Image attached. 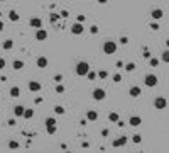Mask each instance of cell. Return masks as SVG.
<instances>
[{"instance_id": "5bb4252c", "label": "cell", "mask_w": 169, "mask_h": 153, "mask_svg": "<svg viewBox=\"0 0 169 153\" xmlns=\"http://www.w3.org/2000/svg\"><path fill=\"white\" fill-rule=\"evenodd\" d=\"M140 94H142L140 87H132V89L128 90V95H130V97H139Z\"/></svg>"}, {"instance_id": "6da1fadb", "label": "cell", "mask_w": 169, "mask_h": 153, "mask_svg": "<svg viewBox=\"0 0 169 153\" xmlns=\"http://www.w3.org/2000/svg\"><path fill=\"white\" fill-rule=\"evenodd\" d=\"M88 70H90V65H88V61H80L76 66H74L76 75H80V76H85V75L88 73Z\"/></svg>"}, {"instance_id": "7a4b0ae2", "label": "cell", "mask_w": 169, "mask_h": 153, "mask_svg": "<svg viewBox=\"0 0 169 153\" xmlns=\"http://www.w3.org/2000/svg\"><path fill=\"white\" fill-rule=\"evenodd\" d=\"M117 51V43L115 41H105L103 43V53L105 55H113Z\"/></svg>"}, {"instance_id": "7bdbcfd3", "label": "cell", "mask_w": 169, "mask_h": 153, "mask_svg": "<svg viewBox=\"0 0 169 153\" xmlns=\"http://www.w3.org/2000/svg\"><path fill=\"white\" fill-rule=\"evenodd\" d=\"M98 2H100V4H107L108 0H98Z\"/></svg>"}, {"instance_id": "30bf717a", "label": "cell", "mask_w": 169, "mask_h": 153, "mask_svg": "<svg viewBox=\"0 0 169 153\" xmlns=\"http://www.w3.org/2000/svg\"><path fill=\"white\" fill-rule=\"evenodd\" d=\"M150 15H152V19H154V21H159V19L164 17V12H162V9H154V10L150 12Z\"/></svg>"}, {"instance_id": "4316f807", "label": "cell", "mask_w": 169, "mask_h": 153, "mask_svg": "<svg viewBox=\"0 0 169 153\" xmlns=\"http://www.w3.org/2000/svg\"><path fill=\"white\" fill-rule=\"evenodd\" d=\"M56 92H58V94H63V92H64V85H61L59 82H58V85H56Z\"/></svg>"}, {"instance_id": "f35d334b", "label": "cell", "mask_w": 169, "mask_h": 153, "mask_svg": "<svg viewBox=\"0 0 169 153\" xmlns=\"http://www.w3.org/2000/svg\"><path fill=\"white\" fill-rule=\"evenodd\" d=\"M81 146H83V148H88V146H90V143H88V141H83V143H81Z\"/></svg>"}, {"instance_id": "e575fe53", "label": "cell", "mask_w": 169, "mask_h": 153, "mask_svg": "<svg viewBox=\"0 0 169 153\" xmlns=\"http://www.w3.org/2000/svg\"><path fill=\"white\" fill-rule=\"evenodd\" d=\"M54 82H63V75H59V73L54 75Z\"/></svg>"}, {"instance_id": "9c48e42d", "label": "cell", "mask_w": 169, "mask_h": 153, "mask_svg": "<svg viewBox=\"0 0 169 153\" xmlns=\"http://www.w3.org/2000/svg\"><path fill=\"white\" fill-rule=\"evenodd\" d=\"M36 39L37 41H44V39H47V31L46 29H37V32H36Z\"/></svg>"}, {"instance_id": "8992f818", "label": "cell", "mask_w": 169, "mask_h": 153, "mask_svg": "<svg viewBox=\"0 0 169 153\" xmlns=\"http://www.w3.org/2000/svg\"><path fill=\"white\" fill-rule=\"evenodd\" d=\"M83 31H85V27H83V24H81V22H76V24H73V26H71V32H73V34H76V36L83 34Z\"/></svg>"}, {"instance_id": "d590c367", "label": "cell", "mask_w": 169, "mask_h": 153, "mask_svg": "<svg viewBox=\"0 0 169 153\" xmlns=\"http://www.w3.org/2000/svg\"><path fill=\"white\" fill-rule=\"evenodd\" d=\"M90 32H91V34H96V32H98V27H96V26H91V27H90Z\"/></svg>"}, {"instance_id": "ba28073f", "label": "cell", "mask_w": 169, "mask_h": 153, "mask_svg": "<svg viewBox=\"0 0 169 153\" xmlns=\"http://www.w3.org/2000/svg\"><path fill=\"white\" fill-rule=\"evenodd\" d=\"M105 95H107V94H105L103 89H95V90H93V99H95V100H103Z\"/></svg>"}, {"instance_id": "2e32d148", "label": "cell", "mask_w": 169, "mask_h": 153, "mask_svg": "<svg viewBox=\"0 0 169 153\" xmlns=\"http://www.w3.org/2000/svg\"><path fill=\"white\" fill-rule=\"evenodd\" d=\"M37 66H39V68H46L47 66V58L46 56H39V58H37Z\"/></svg>"}, {"instance_id": "ac0fdd59", "label": "cell", "mask_w": 169, "mask_h": 153, "mask_svg": "<svg viewBox=\"0 0 169 153\" xmlns=\"http://www.w3.org/2000/svg\"><path fill=\"white\" fill-rule=\"evenodd\" d=\"M2 48L5 49V51L12 49L14 48V41H12V39H5V41H4V44H2Z\"/></svg>"}, {"instance_id": "603a6c76", "label": "cell", "mask_w": 169, "mask_h": 153, "mask_svg": "<svg viewBox=\"0 0 169 153\" xmlns=\"http://www.w3.org/2000/svg\"><path fill=\"white\" fill-rule=\"evenodd\" d=\"M22 116H24L26 119H31L34 116V111L32 109H24V114H22Z\"/></svg>"}, {"instance_id": "ffe728a7", "label": "cell", "mask_w": 169, "mask_h": 153, "mask_svg": "<svg viewBox=\"0 0 169 153\" xmlns=\"http://www.w3.org/2000/svg\"><path fill=\"white\" fill-rule=\"evenodd\" d=\"M12 66H14V70H22L24 68V61H22V60H15V61L12 63Z\"/></svg>"}, {"instance_id": "7402d4cb", "label": "cell", "mask_w": 169, "mask_h": 153, "mask_svg": "<svg viewBox=\"0 0 169 153\" xmlns=\"http://www.w3.org/2000/svg\"><path fill=\"white\" fill-rule=\"evenodd\" d=\"M10 95H12V97H19V95H20V89H19V87H12V89H10Z\"/></svg>"}, {"instance_id": "d6a6232c", "label": "cell", "mask_w": 169, "mask_h": 153, "mask_svg": "<svg viewBox=\"0 0 169 153\" xmlns=\"http://www.w3.org/2000/svg\"><path fill=\"white\" fill-rule=\"evenodd\" d=\"M86 75H88V78H90V80H93L95 76H96V73H95V71H91V70H88Z\"/></svg>"}, {"instance_id": "52a82bcc", "label": "cell", "mask_w": 169, "mask_h": 153, "mask_svg": "<svg viewBox=\"0 0 169 153\" xmlns=\"http://www.w3.org/2000/svg\"><path fill=\"white\" fill-rule=\"evenodd\" d=\"M127 141H128L127 136H120L118 139H113V143H112V145H113L115 148H120V146H125V145H127Z\"/></svg>"}, {"instance_id": "8d00e7d4", "label": "cell", "mask_w": 169, "mask_h": 153, "mask_svg": "<svg viewBox=\"0 0 169 153\" xmlns=\"http://www.w3.org/2000/svg\"><path fill=\"white\" fill-rule=\"evenodd\" d=\"M5 65H7V63H5V60H4V58H0V70H4V68H5Z\"/></svg>"}, {"instance_id": "277c9868", "label": "cell", "mask_w": 169, "mask_h": 153, "mask_svg": "<svg viewBox=\"0 0 169 153\" xmlns=\"http://www.w3.org/2000/svg\"><path fill=\"white\" fill-rule=\"evenodd\" d=\"M46 131L49 133V134H54V133H56V119L54 118L46 119Z\"/></svg>"}, {"instance_id": "f546056e", "label": "cell", "mask_w": 169, "mask_h": 153, "mask_svg": "<svg viewBox=\"0 0 169 153\" xmlns=\"http://www.w3.org/2000/svg\"><path fill=\"white\" fill-rule=\"evenodd\" d=\"M98 76H100L101 80H105V78H107V76H108V73H107V71H105V70H101V71H98Z\"/></svg>"}, {"instance_id": "d4e9b609", "label": "cell", "mask_w": 169, "mask_h": 153, "mask_svg": "<svg viewBox=\"0 0 169 153\" xmlns=\"http://www.w3.org/2000/svg\"><path fill=\"white\" fill-rule=\"evenodd\" d=\"M161 60H162L164 63H169V51H168V49L162 53V58H161Z\"/></svg>"}, {"instance_id": "f1b7e54d", "label": "cell", "mask_w": 169, "mask_h": 153, "mask_svg": "<svg viewBox=\"0 0 169 153\" xmlns=\"http://www.w3.org/2000/svg\"><path fill=\"white\" fill-rule=\"evenodd\" d=\"M125 70H127V71H132V70H135V63H127V65H125Z\"/></svg>"}, {"instance_id": "ee69618b", "label": "cell", "mask_w": 169, "mask_h": 153, "mask_svg": "<svg viewBox=\"0 0 169 153\" xmlns=\"http://www.w3.org/2000/svg\"><path fill=\"white\" fill-rule=\"evenodd\" d=\"M2 29H4V22H0V31H2Z\"/></svg>"}, {"instance_id": "5b68a950", "label": "cell", "mask_w": 169, "mask_h": 153, "mask_svg": "<svg viewBox=\"0 0 169 153\" xmlns=\"http://www.w3.org/2000/svg\"><path fill=\"white\" fill-rule=\"evenodd\" d=\"M166 105H168L166 97H155V100H154V107H155V109L162 111V109H166Z\"/></svg>"}, {"instance_id": "484cf974", "label": "cell", "mask_w": 169, "mask_h": 153, "mask_svg": "<svg viewBox=\"0 0 169 153\" xmlns=\"http://www.w3.org/2000/svg\"><path fill=\"white\" fill-rule=\"evenodd\" d=\"M149 65H150V66H157V65H159V60H157V58H150V60H149Z\"/></svg>"}, {"instance_id": "44dd1931", "label": "cell", "mask_w": 169, "mask_h": 153, "mask_svg": "<svg viewBox=\"0 0 169 153\" xmlns=\"http://www.w3.org/2000/svg\"><path fill=\"white\" fill-rule=\"evenodd\" d=\"M118 119H120V116H118L117 112H110V114H108V121H112V123H117Z\"/></svg>"}, {"instance_id": "9a60e30c", "label": "cell", "mask_w": 169, "mask_h": 153, "mask_svg": "<svg viewBox=\"0 0 169 153\" xmlns=\"http://www.w3.org/2000/svg\"><path fill=\"white\" fill-rule=\"evenodd\" d=\"M86 119L88 121H96V119H98V112L96 111H86Z\"/></svg>"}, {"instance_id": "1f68e13d", "label": "cell", "mask_w": 169, "mask_h": 153, "mask_svg": "<svg viewBox=\"0 0 169 153\" xmlns=\"http://www.w3.org/2000/svg\"><path fill=\"white\" fill-rule=\"evenodd\" d=\"M9 148L15 150V148H19V143H17V141H10V143H9Z\"/></svg>"}, {"instance_id": "8fae6325", "label": "cell", "mask_w": 169, "mask_h": 153, "mask_svg": "<svg viewBox=\"0 0 169 153\" xmlns=\"http://www.w3.org/2000/svg\"><path fill=\"white\" fill-rule=\"evenodd\" d=\"M128 124L134 126V128H137V126H140V124H142V119L139 118V116H132V118L128 119Z\"/></svg>"}, {"instance_id": "e0dca14e", "label": "cell", "mask_w": 169, "mask_h": 153, "mask_svg": "<svg viewBox=\"0 0 169 153\" xmlns=\"http://www.w3.org/2000/svg\"><path fill=\"white\" fill-rule=\"evenodd\" d=\"M24 109H26L24 105H15V107H14V114H15L17 118H20V116L24 114Z\"/></svg>"}, {"instance_id": "836d02e7", "label": "cell", "mask_w": 169, "mask_h": 153, "mask_svg": "<svg viewBox=\"0 0 169 153\" xmlns=\"http://www.w3.org/2000/svg\"><path fill=\"white\" fill-rule=\"evenodd\" d=\"M150 29H152V31H159V24H157V22H152V24H150Z\"/></svg>"}, {"instance_id": "cb8c5ba5", "label": "cell", "mask_w": 169, "mask_h": 153, "mask_svg": "<svg viewBox=\"0 0 169 153\" xmlns=\"http://www.w3.org/2000/svg\"><path fill=\"white\" fill-rule=\"evenodd\" d=\"M54 112H56L58 116H63L66 111H64V107H63V105H56V107H54Z\"/></svg>"}, {"instance_id": "74e56055", "label": "cell", "mask_w": 169, "mask_h": 153, "mask_svg": "<svg viewBox=\"0 0 169 153\" xmlns=\"http://www.w3.org/2000/svg\"><path fill=\"white\" fill-rule=\"evenodd\" d=\"M120 43H122V44H127V43H128V38L122 36V38H120Z\"/></svg>"}, {"instance_id": "b9f144b4", "label": "cell", "mask_w": 169, "mask_h": 153, "mask_svg": "<svg viewBox=\"0 0 169 153\" xmlns=\"http://www.w3.org/2000/svg\"><path fill=\"white\" fill-rule=\"evenodd\" d=\"M101 136H108V129H103V131H101Z\"/></svg>"}, {"instance_id": "d6986e66", "label": "cell", "mask_w": 169, "mask_h": 153, "mask_svg": "<svg viewBox=\"0 0 169 153\" xmlns=\"http://www.w3.org/2000/svg\"><path fill=\"white\" fill-rule=\"evenodd\" d=\"M9 19H10V21L12 22H17L20 19V15L17 14V12H15V10H10V12H9Z\"/></svg>"}, {"instance_id": "60d3db41", "label": "cell", "mask_w": 169, "mask_h": 153, "mask_svg": "<svg viewBox=\"0 0 169 153\" xmlns=\"http://www.w3.org/2000/svg\"><path fill=\"white\" fill-rule=\"evenodd\" d=\"M61 17H68V10H63V12H61Z\"/></svg>"}, {"instance_id": "7c38bea8", "label": "cell", "mask_w": 169, "mask_h": 153, "mask_svg": "<svg viewBox=\"0 0 169 153\" xmlns=\"http://www.w3.org/2000/svg\"><path fill=\"white\" fill-rule=\"evenodd\" d=\"M42 89V85L39 82H29V90L31 92H39Z\"/></svg>"}, {"instance_id": "f6af8a7d", "label": "cell", "mask_w": 169, "mask_h": 153, "mask_svg": "<svg viewBox=\"0 0 169 153\" xmlns=\"http://www.w3.org/2000/svg\"><path fill=\"white\" fill-rule=\"evenodd\" d=\"M0 2H7V0H0Z\"/></svg>"}, {"instance_id": "4dcf8cb0", "label": "cell", "mask_w": 169, "mask_h": 153, "mask_svg": "<svg viewBox=\"0 0 169 153\" xmlns=\"http://www.w3.org/2000/svg\"><path fill=\"white\" fill-rule=\"evenodd\" d=\"M113 82H115V84L122 82V75H120V73H115V75H113Z\"/></svg>"}, {"instance_id": "83f0119b", "label": "cell", "mask_w": 169, "mask_h": 153, "mask_svg": "<svg viewBox=\"0 0 169 153\" xmlns=\"http://www.w3.org/2000/svg\"><path fill=\"white\" fill-rule=\"evenodd\" d=\"M132 141H134V143H140L142 136H140V134H134V136H132Z\"/></svg>"}, {"instance_id": "4fadbf2b", "label": "cell", "mask_w": 169, "mask_h": 153, "mask_svg": "<svg viewBox=\"0 0 169 153\" xmlns=\"http://www.w3.org/2000/svg\"><path fill=\"white\" fill-rule=\"evenodd\" d=\"M29 24H31L32 27H36V29L42 27V21H41V19H37V17H32V19L29 21Z\"/></svg>"}, {"instance_id": "3957f363", "label": "cell", "mask_w": 169, "mask_h": 153, "mask_svg": "<svg viewBox=\"0 0 169 153\" xmlns=\"http://www.w3.org/2000/svg\"><path fill=\"white\" fill-rule=\"evenodd\" d=\"M144 84L147 85V87H155V85L159 84V80H157V76H155L154 73H149V75H145V78H144Z\"/></svg>"}, {"instance_id": "ab89813d", "label": "cell", "mask_w": 169, "mask_h": 153, "mask_svg": "<svg viewBox=\"0 0 169 153\" xmlns=\"http://www.w3.org/2000/svg\"><path fill=\"white\" fill-rule=\"evenodd\" d=\"M85 21V15H78V22H83Z\"/></svg>"}]
</instances>
